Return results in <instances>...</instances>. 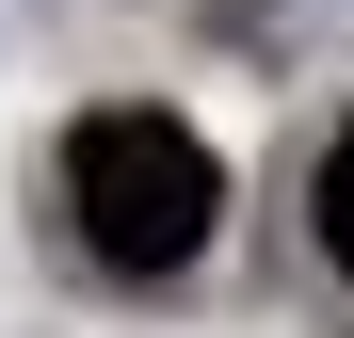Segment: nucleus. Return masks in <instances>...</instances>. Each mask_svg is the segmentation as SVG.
I'll list each match as a JSON object with an SVG mask.
<instances>
[{"label":"nucleus","mask_w":354,"mask_h":338,"mask_svg":"<svg viewBox=\"0 0 354 338\" xmlns=\"http://www.w3.org/2000/svg\"><path fill=\"white\" fill-rule=\"evenodd\" d=\"M322 258H338V274H354V129H338V145H322Z\"/></svg>","instance_id":"obj_2"},{"label":"nucleus","mask_w":354,"mask_h":338,"mask_svg":"<svg viewBox=\"0 0 354 338\" xmlns=\"http://www.w3.org/2000/svg\"><path fill=\"white\" fill-rule=\"evenodd\" d=\"M65 209L113 274H194L209 258V209H225V161L177 129V113H81L65 129Z\"/></svg>","instance_id":"obj_1"}]
</instances>
